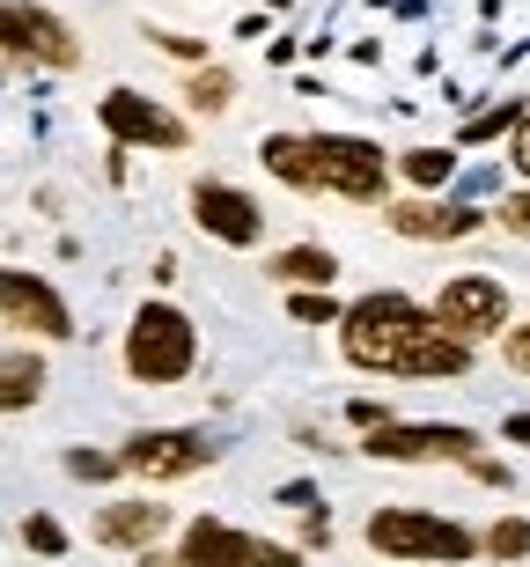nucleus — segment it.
<instances>
[{
	"label": "nucleus",
	"mask_w": 530,
	"mask_h": 567,
	"mask_svg": "<svg viewBox=\"0 0 530 567\" xmlns=\"http://www.w3.org/2000/svg\"><path fill=\"white\" fill-rule=\"evenodd\" d=\"M346 332V361L354 369H376V377H465L471 369V347L465 339H449L435 324V310H420L413 295H361L354 310L340 317Z\"/></svg>",
	"instance_id": "1"
},
{
	"label": "nucleus",
	"mask_w": 530,
	"mask_h": 567,
	"mask_svg": "<svg viewBox=\"0 0 530 567\" xmlns=\"http://www.w3.org/2000/svg\"><path fill=\"white\" fill-rule=\"evenodd\" d=\"M199 361V332L177 302H141L126 324V377L133 383H185Z\"/></svg>",
	"instance_id": "2"
},
{
	"label": "nucleus",
	"mask_w": 530,
	"mask_h": 567,
	"mask_svg": "<svg viewBox=\"0 0 530 567\" xmlns=\"http://www.w3.org/2000/svg\"><path fill=\"white\" fill-rule=\"evenodd\" d=\"M368 546L391 553V560H471L479 538L465 524H449V516H427V508H376L368 516Z\"/></svg>",
	"instance_id": "3"
},
{
	"label": "nucleus",
	"mask_w": 530,
	"mask_h": 567,
	"mask_svg": "<svg viewBox=\"0 0 530 567\" xmlns=\"http://www.w3.org/2000/svg\"><path fill=\"white\" fill-rule=\"evenodd\" d=\"M310 141V185L318 192H340V199H383V163L376 141H361V133H302Z\"/></svg>",
	"instance_id": "4"
},
{
	"label": "nucleus",
	"mask_w": 530,
	"mask_h": 567,
	"mask_svg": "<svg viewBox=\"0 0 530 567\" xmlns=\"http://www.w3.org/2000/svg\"><path fill=\"white\" fill-rule=\"evenodd\" d=\"M435 310V324H443L449 339H487V332H509V288L493 274H457V280H443V295L427 302Z\"/></svg>",
	"instance_id": "5"
},
{
	"label": "nucleus",
	"mask_w": 530,
	"mask_h": 567,
	"mask_svg": "<svg viewBox=\"0 0 530 567\" xmlns=\"http://www.w3.org/2000/svg\"><path fill=\"white\" fill-rule=\"evenodd\" d=\"M177 567H302V553L266 546V538L221 524V516H199L185 530V546H177Z\"/></svg>",
	"instance_id": "6"
},
{
	"label": "nucleus",
	"mask_w": 530,
	"mask_h": 567,
	"mask_svg": "<svg viewBox=\"0 0 530 567\" xmlns=\"http://www.w3.org/2000/svg\"><path fill=\"white\" fill-rule=\"evenodd\" d=\"M0 52H8V60H38V66H74L82 60L74 30H66L52 8H38V0H0Z\"/></svg>",
	"instance_id": "7"
},
{
	"label": "nucleus",
	"mask_w": 530,
	"mask_h": 567,
	"mask_svg": "<svg viewBox=\"0 0 530 567\" xmlns=\"http://www.w3.org/2000/svg\"><path fill=\"white\" fill-rule=\"evenodd\" d=\"M368 457L383 464H435V457H479V435L471 427H449V421H383L368 435Z\"/></svg>",
	"instance_id": "8"
},
{
	"label": "nucleus",
	"mask_w": 530,
	"mask_h": 567,
	"mask_svg": "<svg viewBox=\"0 0 530 567\" xmlns=\"http://www.w3.org/2000/svg\"><path fill=\"white\" fill-rule=\"evenodd\" d=\"M191 221H199L214 244H236V251L266 236V214H258V199H251L243 185H221V177H199V185H191Z\"/></svg>",
	"instance_id": "9"
},
{
	"label": "nucleus",
	"mask_w": 530,
	"mask_h": 567,
	"mask_svg": "<svg viewBox=\"0 0 530 567\" xmlns=\"http://www.w3.org/2000/svg\"><path fill=\"white\" fill-rule=\"evenodd\" d=\"M118 457H126V472H148V480H185V472H207L214 464V442L191 435V427H148Z\"/></svg>",
	"instance_id": "10"
},
{
	"label": "nucleus",
	"mask_w": 530,
	"mask_h": 567,
	"mask_svg": "<svg viewBox=\"0 0 530 567\" xmlns=\"http://www.w3.org/2000/svg\"><path fill=\"white\" fill-rule=\"evenodd\" d=\"M104 133L126 147H185V118L163 111L155 96H141V89H111L104 96Z\"/></svg>",
	"instance_id": "11"
},
{
	"label": "nucleus",
	"mask_w": 530,
	"mask_h": 567,
	"mask_svg": "<svg viewBox=\"0 0 530 567\" xmlns=\"http://www.w3.org/2000/svg\"><path fill=\"white\" fill-rule=\"evenodd\" d=\"M0 317L22 324V332H44V339L74 332V310L60 302V288H44L38 274H8V266H0Z\"/></svg>",
	"instance_id": "12"
},
{
	"label": "nucleus",
	"mask_w": 530,
	"mask_h": 567,
	"mask_svg": "<svg viewBox=\"0 0 530 567\" xmlns=\"http://www.w3.org/2000/svg\"><path fill=\"white\" fill-rule=\"evenodd\" d=\"M391 229L413 236V244H457V236L479 229V214L471 207H443V199H398V207H391Z\"/></svg>",
	"instance_id": "13"
},
{
	"label": "nucleus",
	"mask_w": 530,
	"mask_h": 567,
	"mask_svg": "<svg viewBox=\"0 0 530 567\" xmlns=\"http://www.w3.org/2000/svg\"><path fill=\"white\" fill-rule=\"evenodd\" d=\"M163 524H170L163 502H111V508H96V538H104V546H148V538H163Z\"/></svg>",
	"instance_id": "14"
},
{
	"label": "nucleus",
	"mask_w": 530,
	"mask_h": 567,
	"mask_svg": "<svg viewBox=\"0 0 530 567\" xmlns=\"http://www.w3.org/2000/svg\"><path fill=\"white\" fill-rule=\"evenodd\" d=\"M266 274H273L280 288H332V280H340V258L324 251V244H288Z\"/></svg>",
	"instance_id": "15"
},
{
	"label": "nucleus",
	"mask_w": 530,
	"mask_h": 567,
	"mask_svg": "<svg viewBox=\"0 0 530 567\" xmlns=\"http://www.w3.org/2000/svg\"><path fill=\"white\" fill-rule=\"evenodd\" d=\"M258 163L273 169L280 185L318 192V185H310V141H302V133H266V147H258Z\"/></svg>",
	"instance_id": "16"
},
{
	"label": "nucleus",
	"mask_w": 530,
	"mask_h": 567,
	"mask_svg": "<svg viewBox=\"0 0 530 567\" xmlns=\"http://www.w3.org/2000/svg\"><path fill=\"white\" fill-rule=\"evenodd\" d=\"M44 399V361L38 354H0V413H22V405Z\"/></svg>",
	"instance_id": "17"
},
{
	"label": "nucleus",
	"mask_w": 530,
	"mask_h": 567,
	"mask_svg": "<svg viewBox=\"0 0 530 567\" xmlns=\"http://www.w3.org/2000/svg\"><path fill=\"white\" fill-rule=\"evenodd\" d=\"M398 169L427 192V185H449V177H457V155H449V147H413V155H398Z\"/></svg>",
	"instance_id": "18"
},
{
	"label": "nucleus",
	"mask_w": 530,
	"mask_h": 567,
	"mask_svg": "<svg viewBox=\"0 0 530 567\" xmlns=\"http://www.w3.org/2000/svg\"><path fill=\"white\" fill-rule=\"evenodd\" d=\"M516 126H523V104H493V111H479V118H465V147L501 141V133H516Z\"/></svg>",
	"instance_id": "19"
},
{
	"label": "nucleus",
	"mask_w": 530,
	"mask_h": 567,
	"mask_svg": "<svg viewBox=\"0 0 530 567\" xmlns=\"http://www.w3.org/2000/svg\"><path fill=\"white\" fill-rule=\"evenodd\" d=\"M487 553L493 560H523L530 553V516H501V524L487 530Z\"/></svg>",
	"instance_id": "20"
},
{
	"label": "nucleus",
	"mask_w": 530,
	"mask_h": 567,
	"mask_svg": "<svg viewBox=\"0 0 530 567\" xmlns=\"http://www.w3.org/2000/svg\"><path fill=\"white\" fill-rule=\"evenodd\" d=\"M185 96H191V111H229L236 82H229V74H214V66H207V74H191V89H185Z\"/></svg>",
	"instance_id": "21"
},
{
	"label": "nucleus",
	"mask_w": 530,
	"mask_h": 567,
	"mask_svg": "<svg viewBox=\"0 0 530 567\" xmlns=\"http://www.w3.org/2000/svg\"><path fill=\"white\" fill-rule=\"evenodd\" d=\"M288 310H295V324H332L340 302H332L324 288H295V295H288Z\"/></svg>",
	"instance_id": "22"
},
{
	"label": "nucleus",
	"mask_w": 530,
	"mask_h": 567,
	"mask_svg": "<svg viewBox=\"0 0 530 567\" xmlns=\"http://www.w3.org/2000/svg\"><path fill=\"white\" fill-rule=\"evenodd\" d=\"M66 472L74 480H111V472H126V457H111V450H66Z\"/></svg>",
	"instance_id": "23"
},
{
	"label": "nucleus",
	"mask_w": 530,
	"mask_h": 567,
	"mask_svg": "<svg viewBox=\"0 0 530 567\" xmlns=\"http://www.w3.org/2000/svg\"><path fill=\"white\" fill-rule=\"evenodd\" d=\"M22 546L44 553V560H60V553H66V530L52 524V516H30V524H22Z\"/></svg>",
	"instance_id": "24"
},
{
	"label": "nucleus",
	"mask_w": 530,
	"mask_h": 567,
	"mask_svg": "<svg viewBox=\"0 0 530 567\" xmlns=\"http://www.w3.org/2000/svg\"><path fill=\"white\" fill-rule=\"evenodd\" d=\"M501 229L530 236V192H509V199H501Z\"/></svg>",
	"instance_id": "25"
},
{
	"label": "nucleus",
	"mask_w": 530,
	"mask_h": 567,
	"mask_svg": "<svg viewBox=\"0 0 530 567\" xmlns=\"http://www.w3.org/2000/svg\"><path fill=\"white\" fill-rule=\"evenodd\" d=\"M501 354H509V369H516V377H530V324L501 332Z\"/></svg>",
	"instance_id": "26"
},
{
	"label": "nucleus",
	"mask_w": 530,
	"mask_h": 567,
	"mask_svg": "<svg viewBox=\"0 0 530 567\" xmlns=\"http://www.w3.org/2000/svg\"><path fill=\"white\" fill-rule=\"evenodd\" d=\"M509 155H516V169H523V177H530V118H523V126H516V141H509Z\"/></svg>",
	"instance_id": "27"
},
{
	"label": "nucleus",
	"mask_w": 530,
	"mask_h": 567,
	"mask_svg": "<svg viewBox=\"0 0 530 567\" xmlns=\"http://www.w3.org/2000/svg\"><path fill=\"white\" fill-rule=\"evenodd\" d=\"M509 442H523V450H530V413H509Z\"/></svg>",
	"instance_id": "28"
},
{
	"label": "nucleus",
	"mask_w": 530,
	"mask_h": 567,
	"mask_svg": "<svg viewBox=\"0 0 530 567\" xmlns=\"http://www.w3.org/2000/svg\"><path fill=\"white\" fill-rule=\"evenodd\" d=\"M141 567H177V553H141Z\"/></svg>",
	"instance_id": "29"
}]
</instances>
